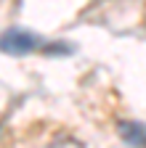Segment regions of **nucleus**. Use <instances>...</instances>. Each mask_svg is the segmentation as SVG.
I'll return each instance as SVG.
<instances>
[{"label":"nucleus","mask_w":146,"mask_h":148,"mask_svg":"<svg viewBox=\"0 0 146 148\" xmlns=\"http://www.w3.org/2000/svg\"><path fill=\"white\" fill-rule=\"evenodd\" d=\"M122 138L133 145L146 148V124H136V122H127L122 124Z\"/></svg>","instance_id":"nucleus-2"},{"label":"nucleus","mask_w":146,"mask_h":148,"mask_svg":"<svg viewBox=\"0 0 146 148\" xmlns=\"http://www.w3.org/2000/svg\"><path fill=\"white\" fill-rule=\"evenodd\" d=\"M35 48H37V37L24 29H8L0 37V50L6 53H29Z\"/></svg>","instance_id":"nucleus-1"},{"label":"nucleus","mask_w":146,"mask_h":148,"mask_svg":"<svg viewBox=\"0 0 146 148\" xmlns=\"http://www.w3.org/2000/svg\"><path fill=\"white\" fill-rule=\"evenodd\" d=\"M45 148H82V143H77L75 138H69V135H64V138L59 135L56 140H51Z\"/></svg>","instance_id":"nucleus-3"}]
</instances>
